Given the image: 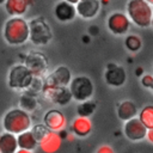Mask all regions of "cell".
<instances>
[{
  "mask_svg": "<svg viewBox=\"0 0 153 153\" xmlns=\"http://www.w3.org/2000/svg\"><path fill=\"white\" fill-rule=\"evenodd\" d=\"M128 19L139 27H149L152 25V4L147 0H129L127 2Z\"/></svg>",
  "mask_w": 153,
  "mask_h": 153,
  "instance_id": "cell-1",
  "label": "cell"
},
{
  "mask_svg": "<svg viewBox=\"0 0 153 153\" xmlns=\"http://www.w3.org/2000/svg\"><path fill=\"white\" fill-rule=\"evenodd\" d=\"M2 127L6 133L18 135L26 130H30L32 127V120L30 114L25 112L19 108L8 110L2 118Z\"/></svg>",
  "mask_w": 153,
  "mask_h": 153,
  "instance_id": "cell-2",
  "label": "cell"
},
{
  "mask_svg": "<svg viewBox=\"0 0 153 153\" xmlns=\"http://www.w3.org/2000/svg\"><path fill=\"white\" fill-rule=\"evenodd\" d=\"M4 38L10 45H20L29 39V25L22 17H12L4 25Z\"/></svg>",
  "mask_w": 153,
  "mask_h": 153,
  "instance_id": "cell-3",
  "label": "cell"
},
{
  "mask_svg": "<svg viewBox=\"0 0 153 153\" xmlns=\"http://www.w3.org/2000/svg\"><path fill=\"white\" fill-rule=\"evenodd\" d=\"M29 39L36 45H45L53 38L50 25L43 17H36L29 23Z\"/></svg>",
  "mask_w": 153,
  "mask_h": 153,
  "instance_id": "cell-4",
  "label": "cell"
},
{
  "mask_svg": "<svg viewBox=\"0 0 153 153\" xmlns=\"http://www.w3.org/2000/svg\"><path fill=\"white\" fill-rule=\"evenodd\" d=\"M68 90L71 92L72 99H75L76 102H86L90 100V98L93 94L94 87L92 80L86 75H78L73 78L68 85Z\"/></svg>",
  "mask_w": 153,
  "mask_h": 153,
  "instance_id": "cell-5",
  "label": "cell"
},
{
  "mask_svg": "<svg viewBox=\"0 0 153 153\" xmlns=\"http://www.w3.org/2000/svg\"><path fill=\"white\" fill-rule=\"evenodd\" d=\"M33 75L24 65H16L8 73V86L13 90H27Z\"/></svg>",
  "mask_w": 153,
  "mask_h": 153,
  "instance_id": "cell-6",
  "label": "cell"
},
{
  "mask_svg": "<svg viewBox=\"0 0 153 153\" xmlns=\"http://www.w3.org/2000/svg\"><path fill=\"white\" fill-rule=\"evenodd\" d=\"M24 66L31 72L33 76L45 78L47 75L48 60L44 56V54L39 51H30L24 60Z\"/></svg>",
  "mask_w": 153,
  "mask_h": 153,
  "instance_id": "cell-7",
  "label": "cell"
},
{
  "mask_svg": "<svg viewBox=\"0 0 153 153\" xmlns=\"http://www.w3.org/2000/svg\"><path fill=\"white\" fill-rule=\"evenodd\" d=\"M42 93L45 99L57 105H66L72 100V96L67 86H56V85L44 84L42 88Z\"/></svg>",
  "mask_w": 153,
  "mask_h": 153,
  "instance_id": "cell-8",
  "label": "cell"
},
{
  "mask_svg": "<svg viewBox=\"0 0 153 153\" xmlns=\"http://www.w3.org/2000/svg\"><path fill=\"white\" fill-rule=\"evenodd\" d=\"M66 124H67V120L61 110L50 109L43 116V126L50 131H55V133L62 131Z\"/></svg>",
  "mask_w": 153,
  "mask_h": 153,
  "instance_id": "cell-9",
  "label": "cell"
},
{
  "mask_svg": "<svg viewBox=\"0 0 153 153\" xmlns=\"http://www.w3.org/2000/svg\"><path fill=\"white\" fill-rule=\"evenodd\" d=\"M106 26L114 35H124L130 27V20L123 12H114L106 19Z\"/></svg>",
  "mask_w": 153,
  "mask_h": 153,
  "instance_id": "cell-10",
  "label": "cell"
},
{
  "mask_svg": "<svg viewBox=\"0 0 153 153\" xmlns=\"http://www.w3.org/2000/svg\"><path fill=\"white\" fill-rule=\"evenodd\" d=\"M104 79L108 85L112 87H120L126 82L127 73L122 66L116 65V63H109L105 69Z\"/></svg>",
  "mask_w": 153,
  "mask_h": 153,
  "instance_id": "cell-11",
  "label": "cell"
},
{
  "mask_svg": "<svg viewBox=\"0 0 153 153\" xmlns=\"http://www.w3.org/2000/svg\"><path fill=\"white\" fill-rule=\"evenodd\" d=\"M123 133H124V136L128 140H130L133 142H136V141H141L146 137L147 129L137 120V117H135V118H131V120L124 122Z\"/></svg>",
  "mask_w": 153,
  "mask_h": 153,
  "instance_id": "cell-12",
  "label": "cell"
},
{
  "mask_svg": "<svg viewBox=\"0 0 153 153\" xmlns=\"http://www.w3.org/2000/svg\"><path fill=\"white\" fill-rule=\"evenodd\" d=\"M74 7H75V13L82 19H93L100 10V1L99 0H76Z\"/></svg>",
  "mask_w": 153,
  "mask_h": 153,
  "instance_id": "cell-13",
  "label": "cell"
},
{
  "mask_svg": "<svg viewBox=\"0 0 153 153\" xmlns=\"http://www.w3.org/2000/svg\"><path fill=\"white\" fill-rule=\"evenodd\" d=\"M71 80H72L71 71L66 66H59L50 74L45 75L44 84L56 85V86H67L68 87Z\"/></svg>",
  "mask_w": 153,
  "mask_h": 153,
  "instance_id": "cell-14",
  "label": "cell"
},
{
  "mask_svg": "<svg viewBox=\"0 0 153 153\" xmlns=\"http://www.w3.org/2000/svg\"><path fill=\"white\" fill-rule=\"evenodd\" d=\"M38 146L44 153H55L62 146V137H61L60 133L48 130L38 140Z\"/></svg>",
  "mask_w": 153,
  "mask_h": 153,
  "instance_id": "cell-15",
  "label": "cell"
},
{
  "mask_svg": "<svg viewBox=\"0 0 153 153\" xmlns=\"http://www.w3.org/2000/svg\"><path fill=\"white\" fill-rule=\"evenodd\" d=\"M54 14L57 20L60 22H71L75 18V7L72 2L69 1H59L55 5L54 8Z\"/></svg>",
  "mask_w": 153,
  "mask_h": 153,
  "instance_id": "cell-16",
  "label": "cell"
},
{
  "mask_svg": "<svg viewBox=\"0 0 153 153\" xmlns=\"http://www.w3.org/2000/svg\"><path fill=\"white\" fill-rule=\"evenodd\" d=\"M71 130L74 136L86 137L92 131V122L87 117H75L71 124Z\"/></svg>",
  "mask_w": 153,
  "mask_h": 153,
  "instance_id": "cell-17",
  "label": "cell"
},
{
  "mask_svg": "<svg viewBox=\"0 0 153 153\" xmlns=\"http://www.w3.org/2000/svg\"><path fill=\"white\" fill-rule=\"evenodd\" d=\"M6 12L11 17H22L26 13L32 1L30 0H6L4 1Z\"/></svg>",
  "mask_w": 153,
  "mask_h": 153,
  "instance_id": "cell-18",
  "label": "cell"
},
{
  "mask_svg": "<svg viewBox=\"0 0 153 153\" xmlns=\"http://www.w3.org/2000/svg\"><path fill=\"white\" fill-rule=\"evenodd\" d=\"M117 116L121 121L127 122L131 118H135L137 115V106L131 100H123L117 105Z\"/></svg>",
  "mask_w": 153,
  "mask_h": 153,
  "instance_id": "cell-19",
  "label": "cell"
},
{
  "mask_svg": "<svg viewBox=\"0 0 153 153\" xmlns=\"http://www.w3.org/2000/svg\"><path fill=\"white\" fill-rule=\"evenodd\" d=\"M17 136V146L19 149H25V151H32L38 146V141L33 136L31 130H26L22 134L16 135Z\"/></svg>",
  "mask_w": 153,
  "mask_h": 153,
  "instance_id": "cell-20",
  "label": "cell"
},
{
  "mask_svg": "<svg viewBox=\"0 0 153 153\" xmlns=\"http://www.w3.org/2000/svg\"><path fill=\"white\" fill-rule=\"evenodd\" d=\"M17 149V136L6 131L2 133L0 135V153H16Z\"/></svg>",
  "mask_w": 153,
  "mask_h": 153,
  "instance_id": "cell-21",
  "label": "cell"
},
{
  "mask_svg": "<svg viewBox=\"0 0 153 153\" xmlns=\"http://www.w3.org/2000/svg\"><path fill=\"white\" fill-rule=\"evenodd\" d=\"M19 104H20V108L22 110H24L25 112H32L33 110H36L37 105H38V100H37V97L36 94L33 93H30V92H24L20 98H19Z\"/></svg>",
  "mask_w": 153,
  "mask_h": 153,
  "instance_id": "cell-22",
  "label": "cell"
},
{
  "mask_svg": "<svg viewBox=\"0 0 153 153\" xmlns=\"http://www.w3.org/2000/svg\"><path fill=\"white\" fill-rule=\"evenodd\" d=\"M137 120L143 124V127L148 129H153V106L146 105L137 112Z\"/></svg>",
  "mask_w": 153,
  "mask_h": 153,
  "instance_id": "cell-23",
  "label": "cell"
},
{
  "mask_svg": "<svg viewBox=\"0 0 153 153\" xmlns=\"http://www.w3.org/2000/svg\"><path fill=\"white\" fill-rule=\"evenodd\" d=\"M97 105L94 102H91V100H86V102H82L78 105L76 108V112H78V116L80 117H87L90 118V116L93 114V111L96 110Z\"/></svg>",
  "mask_w": 153,
  "mask_h": 153,
  "instance_id": "cell-24",
  "label": "cell"
},
{
  "mask_svg": "<svg viewBox=\"0 0 153 153\" xmlns=\"http://www.w3.org/2000/svg\"><path fill=\"white\" fill-rule=\"evenodd\" d=\"M124 45L129 51L136 53V51H139L141 49L142 42H141V39H140V37L137 35H129L124 39Z\"/></svg>",
  "mask_w": 153,
  "mask_h": 153,
  "instance_id": "cell-25",
  "label": "cell"
},
{
  "mask_svg": "<svg viewBox=\"0 0 153 153\" xmlns=\"http://www.w3.org/2000/svg\"><path fill=\"white\" fill-rule=\"evenodd\" d=\"M43 86H44V78L33 76V78H32V81H31V84H30V86L27 87V90H26V91H27V92H30V93L36 94V93H38L39 91L42 92Z\"/></svg>",
  "mask_w": 153,
  "mask_h": 153,
  "instance_id": "cell-26",
  "label": "cell"
},
{
  "mask_svg": "<svg viewBox=\"0 0 153 153\" xmlns=\"http://www.w3.org/2000/svg\"><path fill=\"white\" fill-rule=\"evenodd\" d=\"M31 128H32V129H30V130L32 131V134H33V136L36 137L37 141L48 131V129H47L43 124H37V126H33V127H31Z\"/></svg>",
  "mask_w": 153,
  "mask_h": 153,
  "instance_id": "cell-27",
  "label": "cell"
},
{
  "mask_svg": "<svg viewBox=\"0 0 153 153\" xmlns=\"http://www.w3.org/2000/svg\"><path fill=\"white\" fill-rule=\"evenodd\" d=\"M141 85L148 90H152L153 88V76L152 74H145L142 78H141Z\"/></svg>",
  "mask_w": 153,
  "mask_h": 153,
  "instance_id": "cell-28",
  "label": "cell"
},
{
  "mask_svg": "<svg viewBox=\"0 0 153 153\" xmlns=\"http://www.w3.org/2000/svg\"><path fill=\"white\" fill-rule=\"evenodd\" d=\"M96 153H115V151H114V148H112L111 146H109V145H102V146H99V147L97 148Z\"/></svg>",
  "mask_w": 153,
  "mask_h": 153,
  "instance_id": "cell-29",
  "label": "cell"
},
{
  "mask_svg": "<svg viewBox=\"0 0 153 153\" xmlns=\"http://www.w3.org/2000/svg\"><path fill=\"white\" fill-rule=\"evenodd\" d=\"M145 139H147L149 143L153 142V129H148V130H147V133H146V137H145Z\"/></svg>",
  "mask_w": 153,
  "mask_h": 153,
  "instance_id": "cell-30",
  "label": "cell"
},
{
  "mask_svg": "<svg viewBox=\"0 0 153 153\" xmlns=\"http://www.w3.org/2000/svg\"><path fill=\"white\" fill-rule=\"evenodd\" d=\"M66 139H67V141H69V142H72L73 140H74V135L71 133V134H68L67 136H66Z\"/></svg>",
  "mask_w": 153,
  "mask_h": 153,
  "instance_id": "cell-31",
  "label": "cell"
},
{
  "mask_svg": "<svg viewBox=\"0 0 153 153\" xmlns=\"http://www.w3.org/2000/svg\"><path fill=\"white\" fill-rule=\"evenodd\" d=\"M16 153H33L32 151H25V149H17Z\"/></svg>",
  "mask_w": 153,
  "mask_h": 153,
  "instance_id": "cell-32",
  "label": "cell"
}]
</instances>
